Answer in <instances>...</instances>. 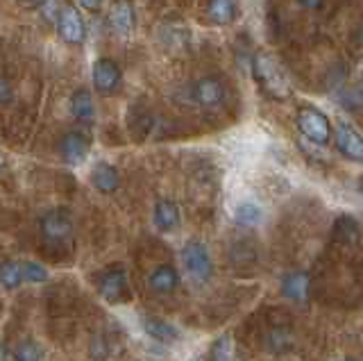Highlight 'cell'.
I'll use <instances>...</instances> for the list:
<instances>
[{"label": "cell", "mask_w": 363, "mask_h": 361, "mask_svg": "<svg viewBox=\"0 0 363 361\" xmlns=\"http://www.w3.org/2000/svg\"><path fill=\"white\" fill-rule=\"evenodd\" d=\"M359 191L363 194V175H361V179H359Z\"/></svg>", "instance_id": "obj_29"}, {"label": "cell", "mask_w": 363, "mask_h": 361, "mask_svg": "<svg viewBox=\"0 0 363 361\" xmlns=\"http://www.w3.org/2000/svg\"><path fill=\"white\" fill-rule=\"evenodd\" d=\"M107 18H109L111 30L116 32V35H121V37L132 35V30L136 28V12H134L132 0H113L109 5Z\"/></svg>", "instance_id": "obj_11"}, {"label": "cell", "mask_w": 363, "mask_h": 361, "mask_svg": "<svg viewBox=\"0 0 363 361\" xmlns=\"http://www.w3.org/2000/svg\"><path fill=\"white\" fill-rule=\"evenodd\" d=\"M264 345L272 355H284L293 348V332L286 327H270L264 336Z\"/></svg>", "instance_id": "obj_19"}, {"label": "cell", "mask_w": 363, "mask_h": 361, "mask_svg": "<svg viewBox=\"0 0 363 361\" xmlns=\"http://www.w3.org/2000/svg\"><path fill=\"white\" fill-rule=\"evenodd\" d=\"M147 287H150L155 293H173L177 287H179V275L177 270L170 266V264H164V266H157L150 277H147Z\"/></svg>", "instance_id": "obj_15"}, {"label": "cell", "mask_w": 363, "mask_h": 361, "mask_svg": "<svg viewBox=\"0 0 363 361\" xmlns=\"http://www.w3.org/2000/svg\"><path fill=\"white\" fill-rule=\"evenodd\" d=\"M79 7L86 9V12H100L102 9V0H79Z\"/></svg>", "instance_id": "obj_27"}, {"label": "cell", "mask_w": 363, "mask_h": 361, "mask_svg": "<svg viewBox=\"0 0 363 361\" xmlns=\"http://www.w3.org/2000/svg\"><path fill=\"white\" fill-rule=\"evenodd\" d=\"M57 32H60V37L68 43V46H82L84 43V39H86L84 18L73 5L60 7V14H57Z\"/></svg>", "instance_id": "obj_5"}, {"label": "cell", "mask_w": 363, "mask_h": 361, "mask_svg": "<svg viewBox=\"0 0 363 361\" xmlns=\"http://www.w3.org/2000/svg\"><path fill=\"white\" fill-rule=\"evenodd\" d=\"M334 234H336V239H338V241H343V243H354V241H357V236H359V225H357V221L352 218V216H340V218L336 221Z\"/></svg>", "instance_id": "obj_22"}, {"label": "cell", "mask_w": 363, "mask_h": 361, "mask_svg": "<svg viewBox=\"0 0 363 361\" xmlns=\"http://www.w3.org/2000/svg\"><path fill=\"white\" fill-rule=\"evenodd\" d=\"M98 291L107 302H123L130 298V282L128 270L121 266L107 268L105 273L98 277Z\"/></svg>", "instance_id": "obj_6"}, {"label": "cell", "mask_w": 363, "mask_h": 361, "mask_svg": "<svg viewBox=\"0 0 363 361\" xmlns=\"http://www.w3.org/2000/svg\"><path fill=\"white\" fill-rule=\"evenodd\" d=\"M43 352H41V345L37 341H21L14 348V361H41Z\"/></svg>", "instance_id": "obj_23"}, {"label": "cell", "mask_w": 363, "mask_h": 361, "mask_svg": "<svg viewBox=\"0 0 363 361\" xmlns=\"http://www.w3.org/2000/svg\"><path fill=\"white\" fill-rule=\"evenodd\" d=\"M141 327H143V332L150 338H155L157 343H173L179 338V332L175 327L162 318H143Z\"/></svg>", "instance_id": "obj_17"}, {"label": "cell", "mask_w": 363, "mask_h": 361, "mask_svg": "<svg viewBox=\"0 0 363 361\" xmlns=\"http://www.w3.org/2000/svg\"><path fill=\"white\" fill-rule=\"evenodd\" d=\"M11 100H14V94H11V84H9L7 77H3V80H0V103L7 107Z\"/></svg>", "instance_id": "obj_26"}, {"label": "cell", "mask_w": 363, "mask_h": 361, "mask_svg": "<svg viewBox=\"0 0 363 361\" xmlns=\"http://www.w3.org/2000/svg\"><path fill=\"white\" fill-rule=\"evenodd\" d=\"M91 184H94L100 194H113L121 187L118 171L107 162H98L91 171Z\"/></svg>", "instance_id": "obj_14"}, {"label": "cell", "mask_w": 363, "mask_h": 361, "mask_svg": "<svg viewBox=\"0 0 363 361\" xmlns=\"http://www.w3.org/2000/svg\"><path fill=\"white\" fill-rule=\"evenodd\" d=\"M234 221L238 225H245V228H255V225H259L261 221H264V209H261L252 200L238 202V205L234 207Z\"/></svg>", "instance_id": "obj_20"}, {"label": "cell", "mask_w": 363, "mask_h": 361, "mask_svg": "<svg viewBox=\"0 0 363 361\" xmlns=\"http://www.w3.org/2000/svg\"><path fill=\"white\" fill-rule=\"evenodd\" d=\"M309 289H311V279L302 270H293L281 277V293L284 298H289L293 302H302L309 298Z\"/></svg>", "instance_id": "obj_12"}, {"label": "cell", "mask_w": 363, "mask_h": 361, "mask_svg": "<svg viewBox=\"0 0 363 361\" xmlns=\"http://www.w3.org/2000/svg\"><path fill=\"white\" fill-rule=\"evenodd\" d=\"M0 282H3L5 291H14L18 289L23 282H26V275H23V262H14V259H5L3 268H0Z\"/></svg>", "instance_id": "obj_21"}, {"label": "cell", "mask_w": 363, "mask_h": 361, "mask_svg": "<svg viewBox=\"0 0 363 361\" xmlns=\"http://www.w3.org/2000/svg\"><path fill=\"white\" fill-rule=\"evenodd\" d=\"M343 361H357V359H343Z\"/></svg>", "instance_id": "obj_30"}, {"label": "cell", "mask_w": 363, "mask_h": 361, "mask_svg": "<svg viewBox=\"0 0 363 361\" xmlns=\"http://www.w3.org/2000/svg\"><path fill=\"white\" fill-rule=\"evenodd\" d=\"M211 361H234V343L232 336H220L216 338L211 345Z\"/></svg>", "instance_id": "obj_24"}, {"label": "cell", "mask_w": 363, "mask_h": 361, "mask_svg": "<svg viewBox=\"0 0 363 361\" xmlns=\"http://www.w3.org/2000/svg\"><path fill=\"white\" fill-rule=\"evenodd\" d=\"M252 75L257 84L264 89V94L275 100H286L291 96V82L286 73L281 71V66L270 52H257L252 60Z\"/></svg>", "instance_id": "obj_2"}, {"label": "cell", "mask_w": 363, "mask_h": 361, "mask_svg": "<svg viewBox=\"0 0 363 361\" xmlns=\"http://www.w3.org/2000/svg\"><path fill=\"white\" fill-rule=\"evenodd\" d=\"M323 3H325V0H300V5H302L304 9H311V12H315V9H320Z\"/></svg>", "instance_id": "obj_28"}, {"label": "cell", "mask_w": 363, "mask_h": 361, "mask_svg": "<svg viewBox=\"0 0 363 361\" xmlns=\"http://www.w3.org/2000/svg\"><path fill=\"white\" fill-rule=\"evenodd\" d=\"M182 264L196 282H207L213 273V264L207 245L202 241H186L182 248Z\"/></svg>", "instance_id": "obj_4"}, {"label": "cell", "mask_w": 363, "mask_h": 361, "mask_svg": "<svg viewBox=\"0 0 363 361\" xmlns=\"http://www.w3.org/2000/svg\"><path fill=\"white\" fill-rule=\"evenodd\" d=\"M191 98H193V103L204 109L220 107L225 103V84L218 80V77L204 75L191 87Z\"/></svg>", "instance_id": "obj_7"}, {"label": "cell", "mask_w": 363, "mask_h": 361, "mask_svg": "<svg viewBox=\"0 0 363 361\" xmlns=\"http://www.w3.org/2000/svg\"><path fill=\"white\" fill-rule=\"evenodd\" d=\"M298 130L304 139H309L315 145H327L332 139V123H329L327 114L311 105L298 109Z\"/></svg>", "instance_id": "obj_3"}, {"label": "cell", "mask_w": 363, "mask_h": 361, "mask_svg": "<svg viewBox=\"0 0 363 361\" xmlns=\"http://www.w3.org/2000/svg\"><path fill=\"white\" fill-rule=\"evenodd\" d=\"M89 150H91V139L86 137L84 132H79V130L66 132L64 137H62V141H60V152L64 157V162L71 164V166L82 164L86 160Z\"/></svg>", "instance_id": "obj_10"}, {"label": "cell", "mask_w": 363, "mask_h": 361, "mask_svg": "<svg viewBox=\"0 0 363 361\" xmlns=\"http://www.w3.org/2000/svg\"><path fill=\"white\" fill-rule=\"evenodd\" d=\"M39 232L45 250L57 255V252H68V248L73 243V216L71 211L64 207H57L45 211L39 218Z\"/></svg>", "instance_id": "obj_1"}, {"label": "cell", "mask_w": 363, "mask_h": 361, "mask_svg": "<svg viewBox=\"0 0 363 361\" xmlns=\"http://www.w3.org/2000/svg\"><path fill=\"white\" fill-rule=\"evenodd\" d=\"M336 150L350 162H363V137L350 126V123H338L336 126Z\"/></svg>", "instance_id": "obj_9"}, {"label": "cell", "mask_w": 363, "mask_h": 361, "mask_svg": "<svg viewBox=\"0 0 363 361\" xmlns=\"http://www.w3.org/2000/svg\"><path fill=\"white\" fill-rule=\"evenodd\" d=\"M207 14L211 23L230 26L238 16V3L236 0H207Z\"/></svg>", "instance_id": "obj_16"}, {"label": "cell", "mask_w": 363, "mask_h": 361, "mask_svg": "<svg viewBox=\"0 0 363 361\" xmlns=\"http://www.w3.org/2000/svg\"><path fill=\"white\" fill-rule=\"evenodd\" d=\"M23 275H26V282H34V284L48 282V270L37 262H23Z\"/></svg>", "instance_id": "obj_25"}, {"label": "cell", "mask_w": 363, "mask_h": 361, "mask_svg": "<svg viewBox=\"0 0 363 361\" xmlns=\"http://www.w3.org/2000/svg\"><path fill=\"white\" fill-rule=\"evenodd\" d=\"M152 221H155V228L159 232H175L177 225H179V209L173 200H157L155 211H152Z\"/></svg>", "instance_id": "obj_13"}, {"label": "cell", "mask_w": 363, "mask_h": 361, "mask_svg": "<svg viewBox=\"0 0 363 361\" xmlns=\"http://www.w3.org/2000/svg\"><path fill=\"white\" fill-rule=\"evenodd\" d=\"M71 114L79 123L94 121L96 105H94V98H91V94H89V89H77V91L71 96Z\"/></svg>", "instance_id": "obj_18"}, {"label": "cell", "mask_w": 363, "mask_h": 361, "mask_svg": "<svg viewBox=\"0 0 363 361\" xmlns=\"http://www.w3.org/2000/svg\"><path fill=\"white\" fill-rule=\"evenodd\" d=\"M121 80H123V73L113 60L102 57L94 64V87L98 94H102V96L116 94L121 87Z\"/></svg>", "instance_id": "obj_8"}, {"label": "cell", "mask_w": 363, "mask_h": 361, "mask_svg": "<svg viewBox=\"0 0 363 361\" xmlns=\"http://www.w3.org/2000/svg\"><path fill=\"white\" fill-rule=\"evenodd\" d=\"M191 361H200V359H191Z\"/></svg>", "instance_id": "obj_31"}]
</instances>
